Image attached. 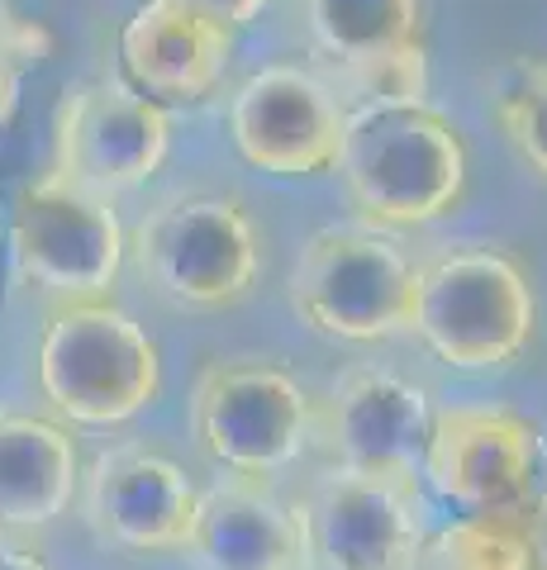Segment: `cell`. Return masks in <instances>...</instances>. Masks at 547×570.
<instances>
[{"mask_svg":"<svg viewBox=\"0 0 547 570\" xmlns=\"http://www.w3.org/2000/svg\"><path fill=\"white\" fill-rule=\"evenodd\" d=\"M339 181L367 228H419L462 205L471 157L448 115L429 105L348 115Z\"/></svg>","mask_w":547,"mask_h":570,"instance_id":"1","label":"cell"},{"mask_svg":"<svg viewBox=\"0 0 547 570\" xmlns=\"http://www.w3.org/2000/svg\"><path fill=\"white\" fill-rule=\"evenodd\" d=\"M33 371L43 400L81 428H119L163 395V352L115 299L52 305Z\"/></svg>","mask_w":547,"mask_h":570,"instance_id":"2","label":"cell"},{"mask_svg":"<svg viewBox=\"0 0 547 570\" xmlns=\"http://www.w3.org/2000/svg\"><path fill=\"white\" fill-rule=\"evenodd\" d=\"M538 328L534 285L496 247H452L414 266L410 333L457 371L519 362Z\"/></svg>","mask_w":547,"mask_h":570,"instance_id":"3","label":"cell"},{"mask_svg":"<svg viewBox=\"0 0 547 570\" xmlns=\"http://www.w3.org/2000/svg\"><path fill=\"white\" fill-rule=\"evenodd\" d=\"M134 266L176 309H228L257 285L262 238L238 195L182 190L157 200L134 228Z\"/></svg>","mask_w":547,"mask_h":570,"instance_id":"4","label":"cell"},{"mask_svg":"<svg viewBox=\"0 0 547 570\" xmlns=\"http://www.w3.org/2000/svg\"><path fill=\"white\" fill-rule=\"evenodd\" d=\"M191 438L219 471L272 480L314 438V400L286 366L234 356L201 371L191 390Z\"/></svg>","mask_w":547,"mask_h":570,"instance_id":"5","label":"cell"},{"mask_svg":"<svg viewBox=\"0 0 547 570\" xmlns=\"http://www.w3.org/2000/svg\"><path fill=\"white\" fill-rule=\"evenodd\" d=\"M10 253L29 291L48 295L52 305H77V299H110L129 243L110 195L48 171L14 200Z\"/></svg>","mask_w":547,"mask_h":570,"instance_id":"6","label":"cell"},{"mask_svg":"<svg viewBox=\"0 0 547 570\" xmlns=\"http://www.w3.org/2000/svg\"><path fill=\"white\" fill-rule=\"evenodd\" d=\"M414 266L377 228H320L295 257L291 309L339 343H385L410 333Z\"/></svg>","mask_w":547,"mask_h":570,"instance_id":"7","label":"cell"},{"mask_svg":"<svg viewBox=\"0 0 547 570\" xmlns=\"http://www.w3.org/2000/svg\"><path fill=\"white\" fill-rule=\"evenodd\" d=\"M305 570H419L423 504L410 475L333 466L300 504Z\"/></svg>","mask_w":547,"mask_h":570,"instance_id":"8","label":"cell"},{"mask_svg":"<svg viewBox=\"0 0 547 570\" xmlns=\"http://www.w3.org/2000/svg\"><path fill=\"white\" fill-rule=\"evenodd\" d=\"M423 475L467 513H534L538 428L490 400L433 409Z\"/></svg>","mask_w":547,"mask_h":570,"instance_id":"9","label":"cell"},{"mask_svg":"<svg viewBox=\"0 0 547 570\" xmlns=\"http://www.w3.org/2000/svg\"><path fill=\"white\" fill-rule=\"evenodd\" d=\"M348 110L310 67H262L228 96V138L267 176H324L339 167Z\"/></svg>","mask_w":547,"mask_h":570,"instance_id":"10","label":"cell"},{"mask_svg":"<svg viewBox=\"0 0 547 570\" xmlns=\"http://www.w3.org/2000/svg\"><path fill=\"white\" fill-rule=\"evenodd\" d=\"M172 115L125 81H81L58 110V163L52 171L96 195L148 186L167 163Z\"/></svg>","mask_w":547,"mask_h":570,"instance_id":"11","label":"cell"},{"mask_svg":"<svg viewBox=\"0 0 547 570\" xmlns=\"http://www.w3.org/2000/svg\"><path fill=\"white\" fill-rule=\"evenodd\" d=\"M201 490L167 452L110 448L86 471V523L100 542L134 557L186 551L196 532Z\"/></svg>","mask_w":547,"mask_h":570,"instance_id":"12","label":"cell"},{"mask_svg":"<svg viewBox=\"0 0 547 570\" xmlns=\"http://www.w3.org/2000/svg\"><path fill=\"white\" fill-rule=\"evenodd\" d=\"M433 404L429 390L410 376L381 366H362L329 390L324 409L314 414V433L343 471L372 475H410L423 466Z\"/></svg>","mask_w":547,"mask_h":570,"instance_id":"13","label":"cell"},{"mask_svg":"<svg viewBox=\"0 0 547 570\" xmlns=\"http://www.w3.org/2000/svg\"><path fill=\"white\" fill-rule=\"evenodd\" d=\"M234 52V29L176 6L144 0L119 29V67L125 86L157 105H196L219 86Z\"/></svg>","mask_w":547,"mask_h":570,"instance_id":"14","label":"cell"},{"mask_svg":"<svg viewBox=\"0 0 547 570\" xmlns=\"http://www.w3.org/2000/svg\"><path fill=\"white\" fill-rule=\"evenodd\" d=\"M186 551L205 570H305V528L267 480L224 475L201 490Z\"/></svg>","mask_w":547,"mask_h":570,"instance_id":"15","label":"cell"},{"mask_svg":"<svg viewBox=\"0 0 547 570\" xmlns=\"http://www.w3.org/2000/svg\"><path fill=\"white\" fill-rule=\"evenodd\" d=\"M81 490L72 428L43 414H0V532L58 523Z\"/></svg>","mask_w":547,"mask_h":570,"instance_id":"16","label":"cell"},{"mask_svg":"<svg viewBox=\"0 0 547 570\" xmlns=\"http://www.w3.org/2000/svg\"><path fill=\"white\" fill-rule=\"evenodd\" d=\"M305 24L320 52L339 67L414 48L423 29V6L419 0H305Z\"/></svg>","mask_w":547,"mask_h":570,"instance_id":"17","label":"cell"},{"mask_svg":"<svg viewBox=\"0 0 547 570\" xmlns=\"http://www.w3.org/2000/svg\"><path fill=\"white\" fill-rule=\"evenodd\" d=\"M429 570H538L534 513H467L423 542Z\"/></svg>","mask_w":547,"mask_h":570,"instance_id":"18","label":"cell"},{"mask_svg":"<svg viewBox=\"0 0 547 570\" xmlns=\"http://www.w3.org/2000/svg\"><path fill=\"white\" fill-rule=\"evenodd\" d=\"M333 96L343 100L348 115L358 110H395V105H429V58L423 43L414 48H395L381 58H362V62H339L333 67Z\"/></svg>","mask_w":547,"mask_h":570,"instance_id":"19","label":"cell"},{"mask_svg":"<svg viewBox=\"0 0 547 570\" xmlns=\"http://www.w3.org/2000/svg\"><path fill=\"white\" fill-rule=\"evenodd\" d=\"M490 110L519 163L547 181V62L524 58L496 81Z\"/></svg>","mask_w":547,"mask_h":570,"instance_id":"20","label":"cell"},{"mask_svg":"<svg viewBox=\"0 0 547 570\" xmlns=\"http://www.w3.org/2000/svg\"><path fill=\"white\" fill-rule=\"evenodd\" d=\"M176 6L196 10V14H205V20H215L224 29H243V24H253L272 0H176Z\"/></svg>","mask_w":547,"mask_h":570,"instance_id":"21","label":"cell"},{"mask_svg":"<svg viewBox=\"0 0 547 570\" xmlns=\"http://www.w3.org/2000/svg\"><path fill=\"white\" fill-rule=\"evenodd\" d=\"M0 570H52V566L43 557H33V551H20V547L0 542Z\"/></svg>","mask_w":547,"mask_h":570,"instance_id":"22","label":"cell"},{"mask_svg":"<svg viewBox=\"0 0 547 570\" xmlns=\"http://www.w3.org/2000/svg\"><path fill=\"white\" fill-rule=\"evenodd\" d=\"M6 39H10V29H6V14H0V58H6Z\"/></svg>","mask_w":547,"mask_h":570,"instance_id":"23","label":"cell"},{"mask_svg":"<svg viewBox=\"0 0 547 570\" xmlns=\"http://www.w3.org/2000/svg\"><path fill=\"white\" fill-rule=\"evenodd\" d=\"M538 570H547V561H538Z\"/></svg>","mask_w":547,"mask_h":570,"instance_id":"24","label":"cell"},{"mask_svg":"<svg viewBox=\"0 0 547 570\" xmlns=\"http://www.w3.org/2000/svg\"><path fill=\"white\" fill-rule=\"evenodd\" d=\"M543 509H547V494H543Z\"/></svg>","mask_w":547,"mask_h":570,"instance_id":"25","label":"cell"}]
</instances>
